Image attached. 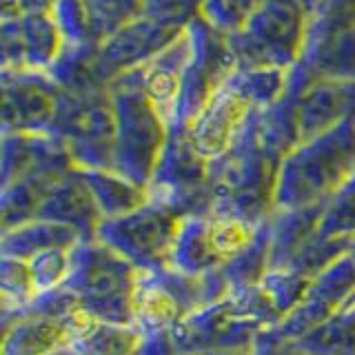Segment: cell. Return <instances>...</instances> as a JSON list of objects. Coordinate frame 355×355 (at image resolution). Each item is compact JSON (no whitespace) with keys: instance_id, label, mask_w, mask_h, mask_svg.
<instances>
[{"instance_id":"2","label":"cell","mask_w":355,"mask_h":355,"mask_svg":"<svg viewBox=\"0 0 355 355\" xmlns=\"http://www.w3.org/2000/svg\"><path fill=\"white\" fill-rule=\"evenodd\" d=\"M133 309L138 311L142 320L155 327L166 324L175 318V300L158 286H144L142 291H138Z\"/></svg>"},{"instance_id":"1","label":"cell","mask_w":355,"mask_h":355,"mask_svg":"<svg viewBox=\"0 0 355 355\" xmlns=\"http://www.w3.org/2000/svg\"><path fill=\"white\" fill-rule=\"evenodd\" d=\"M240 120V105L229 100V103H222L216 107L214 116L205 122L202 136H200V144L209 151H220L225 149V144L229 136L233 133V127Z\"/></svg>"}]
</instances>
